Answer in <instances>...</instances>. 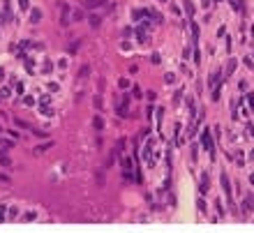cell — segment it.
Instances as JSON below:
<instances>
[{
	"mask_svg": "<svg viewBox=\"0 0 254 233\" xmlns=\"http://www.w3.org/2000/svg\"><path fill=\"white\" fill-rule=\"evenodd\" d=\"M236 72V60H229V65H227V76H231Z\"/></svg>",
	"mask_w": 254,
	"mask_h": 233,
	"instance_id": "cell-5",
	"label": "cell"
},
{
	"mask_svg": "<svg viewBox=\"0 0 254 233\" xmlns=\"http://www.w3.org/2000/svg\"><path fill=\"white\" fill-rule=\"evenodd\" d=\"M51 148V143H46V146H42V148H35V155H39V152H44V150H49Z\"/></svg>",
	"mask_w": 254,
	"mask_h": 233,
	"instance_id": "cell-9",
	"label": "cell"
},
{
	"mask_svg": "<svg viewBox=\"0 0 254 233\" xmlns=\"http://www.w3.org/2000/svg\"><path fill=\"white\" fill-rule=\"evenodd\" d=\"M104 0H86V7H95V5H102Z\"/></svg>",
	"mask_w": 254,
	"mask_h": 233,
	"instance_id": "cell-6",
	"label": "cell"
},
{
	"mask_svg": "<svg viewBox=\"0 0 254 233\" xmlns=\"http://www.w3.org/2000/svg\"><path fill=\"white\" fill-rule=\"evenodd\" d=\"M127 104H130V97H123V102H120V115H127Z\"/></svg>",
	"mask_w": 254,
	"mask_h": 233,
	"instance_id": "cell-4",
	"label": "cell"
},
{
	"mask_svg": "<svg viewBox=\"0 0 254 233\" xmlns=\"http://www.w3.org/2000/svg\"><path fill=\"white\" fill-rule=\"evenodd\" d=\"M173 78H176L173 74H167V76H164V81H167V83H173Z\"/></svg>",
	"mask_w": 254,
	"mask_h": 233,
	"instance_id": "cell-12",
	"label": "cell"
},
{
	"mask_svg": "<svg viewBox=\"0 0 254 233\" xmlns=\"http://www.w3.org/2000/svg\"><path fill=\"white\" fill-rule=\"evenodd\" d=\"M185 9H187V14H190V16L194 14V7H192V2H190V0H185Z\"/></svg>",
	"mask_w": 254,
	"mask_h": 233,
	"instance_id": "cell-7",
	"label": "cell"
},
{
	"mask_svg": "<svg viewBox=\"0 0 254 233\" xmlns=\"http://www.w3.org/2000/svg\"><path fill=\"white\" fill-rule=\"evenodd\" d=\"M247 99H250V109H252V111H254V97L250 95V97H247Z\"/></svg>",
	"mask_w": 254,
	"mask_h": 233,
	"instance_id": "cell-13",
	"label": "cell"
},
{
	"mask_svg": "<svg viewBox=\"0 0 254 233\" xmlns=\"http://www.w3.org/2000/svg\"><path fill=\"white\" fill-rule=\"evenodd\" d=\"M90 23H93V26H99V16H90Z\"/></svg>",
	"mask_w": 254,
	"mask_h": 233,
	"instance_id": "cell-11",
	"label": "cell"
},
{
	"mask_svg": "<svg viewBox=\"0 0 254 233\" xmlns=\"http://www.w3.org/2000/svg\"><path fill=\"white\" fill-rule=\"evenodd\" d=\"M250 182H252V185H254V175H252V178H250Z\"/></svg>",
	"mask_w": 254,
	"mask_h": 233,
	"instance_id": "cell-14",
	"label": "cell"
},
{
	"mask_svg": "<svg viewBox=\"0 0 254 233\" xmlns=\"http://www.w3.org/2000/svg\"><path fill=\"white\" fill-rule=\"evenodd\" d=\"M123 164H125V178H132V159H130V157H125Z\"/></svg>",
	"mask_w": 254,
	"mask_h": 233,
	"instance_id": "cell-3",
	"label": "cell"
},
{
	"mask_svg": "<svg viewBox=\"0 0 254 233\" xmlns=\"http://www.w3.org/2000/svg\"><path fill=\"white\" fill-rule=\"evenodd\" d=\"M201 146L210 152V157H213V152H215V148H213V138H210V132L208 129H203L201 132Z\"/></svg>",
	"mask_w": 254,
	"mask_h": 233,
	"instance_id": "cell-1",
	"label": "cell"
},
{
	"mask_svg": "<svg viewBox=\"0 0 254 233\" xmlns=\"http://www.w3.org/2000/svg\"><path fill=\"white\" fill-rule=\"evenodd\" d=\"M150 16H153V21H155V23H162V16H159L157 12H148Z\"/></svg>",
	"mask_w": 254,
	"mask_h": 233,
	"instance_id": "cell-8",
	"label": "cell"
},
{
	"mask_svg": "<svg viewBox=\"0 0 254 233\" xmlns=\"http://www.w3.org/2000/svg\"><path fill=\"white\" fill-rule=\"evenodd\" d=\"M196 206H199V210H203V212H206V203H203V199L196 201Z\"/></svg>",
	"mask_w": 254,
	"mask_h": 233,
	"instance_id": "cell-10",
	"label": "cell"
},
{
	"mask_svg": "<svg viewBox=\"0 0 254 233\" xmlns=\"http://www.w3.org/2000/svg\"><path fill=\"white\" fill-rule=\"evenodd\" d=\"M222 187H224V194H227L229 203H231V185H229V178H227V175H222Z\"/></svg>",
	"mask_w": 254,
	"mask_h": 233,
	"instance_id": "cell-2",
	"label": "cell"
}]
</instances>
